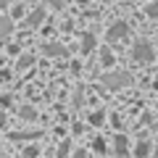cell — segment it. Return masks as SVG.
I'll return each mask as SVG.
<instances>
[{"label":"cell","instance_id":"cell-12","mask_svg":"<svg viewBox=\"0 0 158 158\" xmlns=\"http://www.w3.org/2000/svg\"><path fill=\"white\" fill-rule=\"evenodd\" d=\"M58 156H61V158H63V156H69V142H63V145L58 148Z\"/></svg>","mask_w":158,"mask_h":158},{"label":"cell","instance_id":"cell-1","mask_svg":"<svg viewBox=\"0 0 158 158\" xmlns=\"http://www.w3.org/2000/svg\"><path fill=\"white\" fill-rule=\"evenodd\" d=\"M132 58H135L137 63H150L153 58H156V50H153V45L148 42V40H140V42H135Z\"/></svg>","mask_w":158,"mask_h":158},{"label":"cell","instance_id":"cell-5","mask_svg":"<svg viewBox=\"0 0 158 158\" xmlns=\"http://www.w3.org/2000/svg\"><path fill=\"white\" fill-rule=\"evenodd\" d=\"M150 153H153V145H150V142L142 140V142H137V145H135V156H137V158H148Z\"/></svg>","mask_w":158,"mask_h":158},{"label":"cell","instance_id":"cell-9","mask_svg":"<svg viewBox=\"0 0 158 158\" xmlns=\"http://www.w3.org/2000/svg\"><path fill=\"white\" fill-rule=\"evenodd\" d=\"M82 50L85 53L92 50V34H85V37H82Z\"/></svg>","mask_w":158,"mask_h":158},{"label":"cell","instance_id":"cell-6","mask_svg":"<svg viewBox=\"0 0 158 158\" xmlns=\"http://www.w3.org/2000/svg\"><path fill=\"white\" fill-rule=\"evenodd\" d=\"M42 16H45V11H42V8H40V11H34L32 16L27 19V24H29V27H37V24H40V19H42Z\"/></svg>","mask_w":158,"mask_h":158},{"label":"cell","instance_id":"cell-11","mask_svg":"<svg viewBox=\"0 0 158 158\" xmlns=\"http://www.w3.org/2000/svg\"><path fill=\"white\" fill-rule=\"evenodd\" d=\"M148 16H153V19L158 16V3H153V6H148Z\"/></svg>","mask_w":158,"mask_h":158},{"label":"cell","instance_id":"cell-10","mask_svg":"<svg viewBox=\"0 0 158 158\" xmlns=\"http://www.w3.org/2000/svg\"><path fill=\"white\" fill-rule=\"evenodd\" d=\"M34 156H37V148H34V145L24 148V158H34Z\"/></svg>","mask_w":158,"mask_h":158},{"label":"cell","instance_id":"cell-13","mask_svg":"<svg viewBox=\"0 0 158 158\" xmlns=\"http://www.w3.org/2000/svg\"><path fill=\"white\" fill-rule=\"evenodd\" d=\"M21 116L24 118H34V111H32V108H21Z\"/></svg>","mask_w":158,"mask_h":158},{"label":"cell","instance_id":"cell-4","mask_svg":"<svg viewBox=\"0 0 158 158\" xmlns=\"http://www.w3.org/2000/svg\"><path fill=\"white\" fill-rule=\"evenodd\" d=\"M113 148H116V156H118V158H124L127 153H129V142H127V137L118 135L116 140H113Z\"/></svg>","mask_w":158,"mask_h":158},{"label":"cell","instance_id":"cell-17","mask_svg":"<svg viewBox=\"0 0 158 158\" xmlns=\"http://www.w3.org/2000/svg\"><path fill=\"white\" fill-rule=\"evenodd\" d=\"M74 158H87V150H85V148H79V150L74 153Z\"/></svg>","mask_w":158,"mask_h":158},{"label":"cell","instance_id":"cell-14","mask_svg":"<svg viewBox=\"0 0 158 158\" xmlns=\"http://www.w3.org/2000/svg\"><path fill=\"white\" fill-rule=\"evenodd\" d=\"M95 150H98V153H106V142H103V140H95Z\"/></svg>","mask_w":158,"mask_h":158},{"label":"cell","instance_id":"cell-15","mask_svg":"<svg viewBox=\"0 0 158 158\" xmlns=\"http://www.w3.org/2000/svg\"><path fill=\"white\" fill-rule=\"evenodd\" d=\"M48 3H50L53 8H63V6H66V0H48Z\"/></svg>","mask_w":158,"mask_h":158},{"label":"cell","instance_id":"cell-16","mask_svg":"<svg viewBox=\"0 0 158 158\" xmlns=\"http://www.w3.org/2000/svg\"><path fill=\"white\" fill-rule=\"evenodd\" d=\"M90 121H92V124H100V121H103V113H95V116H90Z\"/></svg>","mask_w":158,"mask_h":158},{"label":"cell","instance_id":"cell-3","mask_svg":"<svg viewBox=\"0 0 158 158\" xmlns=\"http://www.w3.org/2000/svg\"><path fill=\"white\" fill-rule=\"evenodd\" d=\"M127 34H129V27H127V21H118V24H113L111 29H108V42H116L118 37H127Z\"/></svg>","mask_w":158,"mask_h":158},{"label":"cell","instance_id":"cell-2","mask_svg":"<svg viewBox=\"0 0 158 158\" xmlns=\"http://www.w3.org/2000/svg\"><path fill=\"white\" fill-rule=\"evenodd\" d=\"M103 82H106L108 87H111V90H118V87H127L132 82V77L127 71H118V74H108L106 79H103Z\"/></svg>","mask_w":158,"mask_h":158},{"label":"cell","instance_id":"cell-7","mask_svg":"<svg viewBox=\"0 0 158 158\" xmlns=\"http://www.w3.org/2000/svg\"><path fill=\"white\" fill-rule=\"evenodd\" d=\"M42 53H48V56H61L63 45H45V48H42Z\"/></svg>","mask_w":158,"mask_h":158},{"label":"cell","instance_id":"cell-8","mask_svg":"<svg viewBox=\"0 0 158 158\" xmlns=\"http://www.w3.org/2000/svg\"><path fill=\"white\" fill-rule=\"evenodd\" d=\"M100 63H103V66H111V63H113V56H111V50H106V48H103V50H100Z\"/></svg>","mask_w":158,"mask_h":158}]
</instances>
